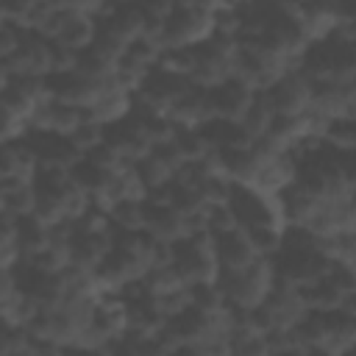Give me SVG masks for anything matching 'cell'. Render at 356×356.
Listing matches in <instances>:
<instances>
[{"mask_svg":"<svg viewBox=\"0 0 356 356\" xmlns=\"http://www.w3.org/2000/svg\"><path fill=\"white\" fill-rule=\"evenodd\" d=\"M275 281H278L275 261L267 256H259L256 261H250L248 267H239V270H220V278H217L225 300L239 312L259 309L267 300V295L273 292Z\"/></svg>","mask_w":356,"mask_h":356,"instance_id":"1","label":"cell"},{"mask_svg":"<svg viewBox=\"0 0 356 356\" xmlns=\"http://www.w3.org/2000/svg\"><path fill=\"white\" fill-rule=\"evenodd\" d=\"M170 261L175 264V270L181 273L186 286L220 278V261H217V250H214V236L209 231L189 234V236L178 239L170 248Z\"/></svg>","mask_w":356,"mask_h":356,"instance_id":"2","label":"cell"},{"mask_svg":"<svg viewBox=\"0 0 356 356\" xmlns=\"http://www.w3.org/2000/svg\"><path fill=\"white\" fill-rule=\"evenodd\" d=\"M234 70H236V39L214 33L203 44L192 47L189 78L195 86L214 89V86L225 83L228 78H234Z\"/></svg>","mask_w":356,"mask_h":356,"instance_id":"3","label":"cell"},{"mask_svg":"<svg viewBox=\"0 0 356 356\" xmlns=\"http://www.w3.org/2000/svg\"><path fill=\"white\" fill-rule=\"evenodd\" d=\"M228 206L236 217V222L242 228H264V225H278V228H286V220H284V209H281V197L278 195H267L256 186H248V184H239L234 181L231 184V195H228Z\"/></svg>","mask_w":356,"mask_h":356,"instance_id":"4","label":"cell"},{"mask_svg":"<svg viewBox=\"0 0 356 356\" xmlns=\"http://www.w3.org/2000/svg\"><path fill=\"white\" fill-rule=\"evenodd\" d=\"M217 33V19L214 14L197 8V6H175L170 11V17L164 19L161 28V47H197L206 39H211Z\"/></svg>","mask_w":356,"mask_h":356,"instance_id":"5","label":"cell"},{"mask_svg":"<svg viewBox=\"0 0 356 356\" xmlns=\"http://www.w3.org/2000/svg\"><path fill=\"white\" fill-rule=\"evenodd\" d=\"M3 78L28 75V78H50L53 75V39H47L39 31H25L19 47L0 58Z\"/></svg>","mask_w":356,"mask_h":356,"instance_id":"6","label":"cell"},{"mask_svg":"<svg viewBox=\"0 0 356 356\" xmlns=\"http://www.w3.org/2000/svg\"><path fill=\"white\" fill-rule=\"evenodd\" d=\"M264 95L278 117H300L312 106L314 83L300 67H295L286 75H281L270 89H264Z\"/></svg>","mask_w":356,"mask_h":356,"instance_id":"7","label":"cell"},{"mask_svg":"<svg viewBox=\"0 0 356 356\" xmlns=\"http://www.w3.org/2000/svg\"><path fill=\"white\" fill-rule=\"evenodd\" d=\"M273 261H275L278 278L298 284V286H306V284L323 278L331 264V259L320 248H281L273 256Z\"/></svg>","mask_w":356,"mask_h":356,"instance_id":"8","label":"cell"},{"mask_svg":"<svg viewBox=\"0 0 356 356\" xmlns=\"http://www.w3.org/2000/svg\"><path fill=\"white\" fill-rule=\"evenodd\" d=\"M39 172V156L25 139L3 142L0 150V184H33Z\"/></svg>","mask_w":356,"mask_h":356,"instance_id":"9","label":"cell"},{"mask_svg":"<svg viewBox=\"0 0 356 356\" xmlns=\"http://www.w3.org/2000/svg\"><path fill=\"white\" fill-rule=\"evenodd\" d=\"M314 83V81H312ZM309 111L320 114L323 120H339V117H350L356 114V92L348 83H331V81H317L314 83V95H312V106Z\"/></svg>","mask_w":356,"mask_h":356,"instance_id":"10","label":"cell"},{"mask_svg":"<svg viewBox=\"0 0 356 356\" xmlns=\"http://www.w3.org/2000/svg\"><path fill=\"white\" fill-rule=\"evenodd\" d=\"M145 231L164 245H175L178 239L189 236L184 214L172 203H150L145 200Z\"/></svg>","mask_w":356,"mask_h":356,"instance_id":"11","label":"cell"},{"mask_svg":"<svg viewBox=\"0 0 356 356\" xmlns=\"http://www.w3.org/2000/svg\"><path fill=\"white\" fill-rule=\"evenodd\" d=\"M214 250H217L220 270H239V267H248L250 261L259 259V250L250 239V231L242 228V225L217 234L214 236Z\"/></svg>","mask_w":356,"mask_h":356,"instance_id":"12","label":"cell"},{"mask_svg":"<svg viewBox=\"0 0 356 356\" xmlns=\"http://www.w3.org/2000/svg\"><path fill=\"white\" fill-rule=\"evenodd\" d=\"M256 97V89H250L245 81L239 78H228L225 83L209 89V100H211V108H214V117L220 120H234L239 122L248 111V106L253 103Z\"/></svg>","mask_w":356,"mask_h":356,"instance_id":"13","label":"cell"},{"mask_svg":"<svg viewBox=\"0 0 356 356\" xmlns=\"http://www.w3.org/2000/svg\"><path fill=\"white\" fill-rule=\"evenodd\" d=\"M275 117H278V114H275V108L270 106L267 95H264V92H256V97H253V103L248 106V111H245V117L239 120V125H242L245 134L256 142V139H264V136L270 134Z\"/></svg>","mask_w":356,"mask_h":356,"instance_id":"14","label":"cell"},{"mask_svg":"<svg viewBox=\"0 0 356 356\" xmlns=\"http://www.w3.org/2000/svg\"><path fill=\"white\" fill-rule=\"evenodd\" d=\"M0 206L3 214L28 217L36 209V186L33 184H0Z\"/></svg>","mask_w":356,"mask_h":356,"instance_id":"15","label":"cell"},{"mask_svg":"<svg viewBox=\"0 0 356 356\" xmlns=\"http://www.w3.org/2000/svg\"><path fill=\"white\" fill-rule=\"evenodd\" d=\"M136 172H139V178L147 184V189H159V186H167L172 178H175V167L167 161V159H161L153 147H150V153H145L136 164Z\"/></svg>","mask_w":356,"mask_h":356,"instance_id":"16","label":"cell"},{"mask_svg":"<svg viewBox=\"0 0 356 356\" xmlns=\"http://www.w3.org/2000/svg\"><path fill=\"white\" fill-rule=\"evenodd\" d=\"M303 289V298H306V303H309V309H317V312H331V309H342V303H345V295L334 286V281L331 278H317V281H312V284H306V286H300Z\"/></svg>","mask_w":356,"mask_h":356,"instance_id":"17","label":"cell"},{"mask_svg":"<svg viewBox=\"0 0 356 356\" xmlns=\"http://www.w3.org/2000/svg\"><path fill=\"white\" fill-rule=\"evenodd\" d=\"M108 220L114 231H145V200H117Z\"/></svg>","mask_w":356,"mask_h":356,"instance_id":"18","label":"cell"},{"mask_svg":"<svg viewBox=\"0 0 356 356\" xmlns=\"http://www.w3.org/2000/svg\"><path fill=\"white\" fill-rule=\"evenodd\" d=\"M323 142L337 147V150H353L356 153V114L331 120L325 134H323Z\"/></svg>","mask_w":356,"mask_h":356,"instance_id":"19","label":"cell"},{"mask_svg":"<svg viewBox=\"0 0 356 356\" xmlns=\"http://www.w3.org/2000/svg\"><path fill=\"white\" fill-rule=\"evenodd\" d=\"M250 239L259 250V256L273 259L284 248V228L278 225H264V228H250Z\"/></svg>","mask_w":356,"mask_h":356,"instance_id":"20","label":"cell"},{"mask_svg":"<svg viewBox=\"0 0 356 356\" xmlns=\"http://www.w3.org/2000/svg\"><path fill=\"white\" fill-rule=\"evenodd\" d=\"M70 139H72V145L81 150V153H89L92 147H97L103 139H106V128L100 125V122H95V120H83L72 134H70Z\"/></svg>","mask_w":356,"mask_h":356,"instance_id":"21","label":"cell"},{"mask_svg":"<svg viewBox=\"0 0 356 356\" xmlns=\"http://www.w3.org/2000/svg\"><path fill=\"white\" fill-rule=\"evenodd\" d=\"M50 3L58 6V8H72V11L92 14V17L103 14V0H50Z\"/></svg>","mask_w":356,"mask_h":356,"instance_id":"22","label":"cell"}]
</instances>
